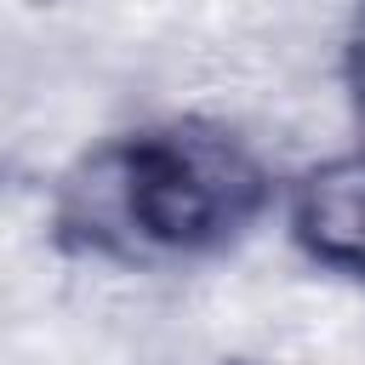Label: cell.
<instances>
[{
  "label": "cell",
  "instance_id": "obj_1",
  "mask_svg": "<svg viewBox=\"0 0 365 365\" xmlns=\"http://www.w3.org/2000/svg\"><path fill=\"white\" fill-rule=\"evenodd\" d=\"M120 160H125V200H131L137 245H165V251L217 245L251 217L262 194L257 160L234 137L205 131V125L125 143Z\"/></svg>",
  "mask_w": 365,
  "mask_h": 365
},
{
  "label": "cell",
  "instance_id": "obj_2",
  "mask_svg": "<svg viewBox=\"0 0 365 365\" xmlns=\"http://www.w3.org/2000/svg\"><path fill=\"white\" fill-rule=\"evenodd\" d=\"M297 240L314 262L365 279V154L314 165L297 188Z\"/></svg>",
  "mask_w": 365,
  "mask_h": 365
},
{
  "label": "cell",
  "instance_id": "obj_3",
  "mask_svg": "<svg viewBox=\"0 0 365 365\" xmlns=\"http://www.w3.org/2000/svg\"><path fill=\"white\" fill-rule=\"evenodd\" d=\"M354 68H359V80H365V6H359V17H354Z\"/></svg>",
  "mask_w": 365,
  "mask_h": 365
}]
</instances>
